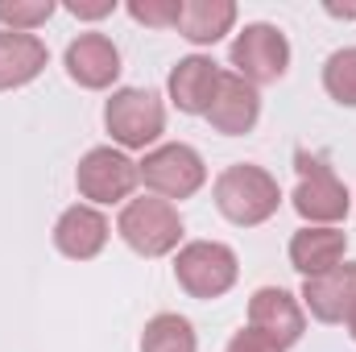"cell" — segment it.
<instances>
[{"instance_id": "cell-4", "label": "cell", "mask_w": 356, "mask_h": 352, "mask_svg": "<svg viewBox=\"0 0 356 352\" xmlns=\"http://www.w3.org/2000/svg\"><path fill=\"white\" fill-rule=\"evenodd\" d=\"M241 278V257L224 241H186L175 253V282L199 303L224 298Z\"/></svg>"}, {"instance_id": "cell-6", "label": "cell", "mask_w": 356, "mask_h": 352, "mask_svg": "<svg viewBox=\"0 0 356 352\" xmlns=\"http://www.w3.org/2000/svg\"><path fill=\"white\" fill-rule=\"evenodd\" d=\"M298 186L290 195V207L302 216V224H319V228H340L344 216L353 211V191L344 186V178L336 175L323 158H294Z\"/></svg>"}, {"instance_id": "cell-16", "label": "cell", "mask_w": 356, "mask_h": 352, "mask_svg": "<svg viewBox=\"0 0 356 352\" xmlns=\"http://www.w3.org/2000/svg\"><path fill=\"white\" fill-rule=\"evenodd\" d=\"M50 63V50L38 33H13L0 29V91L29 88Z\"/></svg>"}, {"instance_id": "cell-11", "label": "cell", "mask_w": 356, "mask_h": 352, "mask_svg": "<svg viewBox=\"0 0 356 352\" xmlns=\"http://www.w3.org/2000/svg\"><path fill=\"white\" fill-rule=\"evenodd\" d=\"M203 120H207L220 137H245V133H253L257 120H261V88H253V83L241 79L236 71H224Z\"/></svg>"}, {"instance_id": "cell-9", "label": "cell", "mask_w": 356, "mask_h": 352, "mask_svg": "<svg viewBox=\"0 0 356 352\" xmlns=\"http://www.w3.org/2000/svg\"><path fill=\"white\" fill-rule=\"evenodd\" d=\"M63 67H67L71 83H79L83 91H116V79H120V46L108 33L88 29V33H79V38L67 42Z\"/></svg>"}, {"instance_id": "cell-14", "label": "cell", "mask_w": 356, "mask_h": 352, "mask_svg": "<svg viewBox=\"0 0 356 352\" xmlns=\"http://www.w3.org/2000/svg\"><path fill=\"white\" fill-rule=\"evenodd\" d=\"M220 75H224V67L211 54H186L166 75V99L182 116H207L211 95L220 88Z\"/></svg>"}, {"instance_id": "cell-21", "label": "cell", "mask_w": 356, "mask_h": 352, "mask_svg": "<svg viewBox=\"0 0 356 352\" xmlns=\"http://www.w3.org/2000/svg\"><path fill=\"white\" fill-rule=\"evenodd\" d=\"M124 13L145 25V29H178V17H182V0H129Z\"/></svg>"}, {"instance_id": "cell-24", "label": "cell", "mask_w": 356, "mask_h": 352, "mask_svg": "<svg viewBox=\"0 0 356 352\" xmlns=\"http://www.w3.org/2000/svg\"><path fill=\"white\" fill-rule=\"evenodd\" d=\"M323 13H327V17H340V21H356V4H332V0H327Z\"/></svg>"}, {"instance_id": "cell-26", "label": "cell", "mask_w": 356, "mask_h": 352, "mask_svg": "<svg viewBox=\"0 0 356 352\" xmlns=\"http://www.w3.org/2000/svg\"><path fill=\"white\" fill-rule=\"evenodd\" d=\"M353 207H356V195H353Z\"/></svg>"}, {"instance_id": "cell-19", "label": "cell", "mask_w": 356, "mask_h": 352, "mask_svg": "<svg viewBox=\"0 0 356 352\" xmlns=\"http://www.w3.org/2000/svg\"><path fill=\"white\" fill-rule=\"evenodd\" d=\"M323 91L340 104V108H356V46L332 50L323 63Z\"/></svg>"}, {"instance_id": "cell-18", "label": "cell", "mask_w": 356, "mask_h": 352, "mask_svg": "<svg viewBox=\"0 0 356 352\" xmlns=\"http://www.w3.org/2000/svg\"><path fill=\"white\" fill-rule=\"evenodd\" d=\"M141 352H199L195 323L178 311H162L141 328Z\"/></svg>"}, {"instance_id": "cell-1", "label": "cell", "mask_w": 356, "mask_h": 352, "mask_svg": "<svg viewBox=\"0 0 356 352\" xmlns=\"http://www.w3.org/2000/svg\"><path fill=\"white\" fill-rule=\"evenodd\" d=\"M211 199H216V211L228 224H236V228H261L282 207V186L257 162H232V166H224L216 175Z\"/></svg>"}, {"instance_id": "cell-23", "label": "cell", "mask_w": 356, "mask_h": 352, "mask_svg": "<svg viewBox=\"0 0 356 352\" xmlns=\"http://www.w3.org/2000/svg\"><path fill=\"white\" fill-rule=\"evenodd\" d=\"M67 13L79 17V21H104V17L116 13V0H71Z\"/></svg>"}, {"instance_id": "cell-25", "label": "cell", "mask_w": 356, "mask_h": 352, "mask_svg": "<svg viewBox=\"0 0 356 352\" xmlns=\"http://www.w3.org/2000/svg\"><path fill=\"white\" fill-rule=\"evenodd\" d=\"M344 328H348V336H353V344H356V307H353V315L344 319Z\"/></svg>"}, {"instance_id": "cell-17", "label": "cell", "mask_w": 356, "mask_h": 352, "mask_svg": "<svg viewBox=\"0 0 356 352\" xmlns=\"http://www.w3.org/2000/svg\"><path fill=\"white\" fill-rule=\"evenodd\" d=\"M241 8L232 0H182V17H178V38H186L191 46H216L236 29Z\"/></svg>"}, {"instance_id": "cell-5", "label": "cell", "mask_w": 356, "mask_h": 352, "mask_svg": "<svg viewBox=\"0 0 356 352\" xmlns=\"http://www.w3.org/2000/svg\"><path fill=\"white\" fill-rule=\"evenodd\" d=\"M137 170H141V182H145L149 195H158V199H166L175 207L182 199H195L207 186V162L186 141H162V145H154L137 162Z\"/></svg>"}, {"instance_id": "cell-3", "label": "cell", "mask_w": 356, "mask_h": 352, "mask_svg": "<svg viewBox=\"0 0 356 352\" xmlns=\"http://www.w3.org/2000/svg\"><path fill=\"white\" fill-rule=\"evenodd\" d=\"M104 129L116 150H154L166 133V104L149 88H116L104 99Z\"/></svg>"}, {"instance_id": "cell-10", "label": "cell", "mask_w": 356, "mask_h": 352, "mask_svg": "<svg viewBox=\"0 0 356 352\" xmlns=\"http://www.w3.org/2000/svg\"><path fill=\"white\" fill-rule=\"evenodd\" d=\"M249 328L269 336L277 349H294L307 336V311H302L298 294H290L282 286H261L249 298Z\"/></svg>"}, {"instance_id": "cell-8", "label": "cell", "mask_w": 356, "mask_h": 352, "mask_svg": "<svg viewBox=\"0 0 356 352\" xmlns=\"http://www.w3.org/2000/svg\"><path fill=\"white\" fill-rule=\"evenodd\" d=\"M228 63L253 88L277 83L290 71V38L277 25H269V21H249L228 46Z\"/></svg>"}, {"instance_id": "cell-7", "label": "cell", "mask_w": 356, "mask_h": 352, "mask_svg": "<svg viewBox=\"0 0 356 352\" xmlns=\"http://www.w3.org/2000/svg\"><path fill=\"white\" fill-rule=\"evenodd\" d=\"M137 186H141L137 162L124 150H116V145H95L75 166V191L91 207H112V203L124 207Z\"/></svg>"}, {"instance_id": "cell-12", "label": "cell", "mask_w": 356, "mask_h": 352, "mask_svg": "<svg viewBox=\"0 0 356 352\" xmlns=\"http://www.w3.org/2000/svg\"><path fill=\"white\" fill-rule=\"evenodd\" d=\"M298 303L315 323H327V328L344 323L356 307V265L344 262L327 273H319V278H302Z\"/></svg>"}, {"instance_id": "cell-13", "label": "cell", "mask_w": 356, "mask_h": 352, "mask_svg": "<svg viewBox=\"0 0 356 352\" xmlns=\"http://www.w3.org/2000/svg\"><path fill=\"white\" fill-rule=\"evenodd\" d=\"M112 241V220L91 207V203H71L54 220V249L67 262H95Z\"/></svg>"}, {"instance_id": "cell-15", "label": "cell", "mask_w": 356, "mask_h": 352, "mask_svg": "<svg viewBox=\"0 0 356 352\" xmlns=\"http://www.w3.org/2000/svg\"><path fill=\"white\" fill-rule=\"evenodd\" d=\"M290 265L302 278H319L327 269L348 262V232L344 228H319V224H302L290 237Z\"/></svg>"}, {"instance_id": "cell-20", "label": "cell", "mask_w": 356, "mask_h": 352, "mask_svg": "<svg viewBox=\"0 0 356 352\" xmlns=\"http://www.w3.org/2000/svg\"><path fill=\"white\" fill-rule=\"evenodd\" d=\"M54 0H4L0 4V29H13V33H33L42 29L50 17H54Z\"/></svg>"}, {"instance_id": "cell-2", "label": "cell", "mask_w": 356, "mask_h": 352, "mask_svg": "<svg viewBox=\"0 0 356 352\" xmlns=\"http://www.w3.org/2000/svg\"><path fill=\"white\" fill-rule=\"evenodd\" d=\"M182 216H178L175 203L158 199V195H137L120 207L116 216V237L145 262H158V257H170L182 249Z\"/></svg>"}, {"instance_id": "cell-22", "label": "cell", "mask_w": 356, "mask_h": 352, "mask_svg": "<svg viewBox=\"0 0 356 352\" xmlns=\"http://www.w3.org/2000/svg\"><path fill=\"white\" fill-rule=\"evenodd\" d=\"M224 352H286V349H277L269 336H261L257 328H249V323H245V328L228 340V349H224Z\"/></svg>"}]
</instances>
